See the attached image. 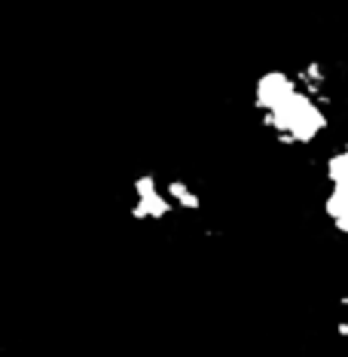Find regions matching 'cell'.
Returning <instances> with one entry per match:
<instances>
[]
</instances>
